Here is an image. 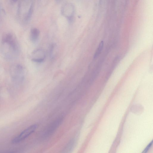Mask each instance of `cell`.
<instances>
[{
	"label": "cell",
	"mask_w": 153,
	"mask_h": 153,
	"mask_svg": "<svg viewBox=\"0 0 153 153\" xmlns=\"http://www.w3.org/2000/svg\"><path fill=\"white\" fill-rule=\"evenodd\" d=\"M38 127V126L36 124L30 126L22 132L18 136L14 138L12 140V143L13 144H17L23 141L33 134L36 130Z\"/></svg>",
	"instance_id": "obj_1"
},
{
	"label": "cell",
	"mask_w": 153,
	"mask_h": 153,
	"mask_svg": "<svg viewBox=\"0 0 153 153\" xmlns=\"http://www.w3.org/2000/svg\"><path fill=\"white\" fill-rule=\"evenodd\" d=\"M75 8L72 4L67 3L63 6L61 9V13L66 17L70 23L72 22L75 13Z\"/></svg>",
	"instance_id": "obj_2"
},
{
	"label": "cell",
	"mask_w": 153,
	"mask_h": 153,
	"mask_svg": "<svg viewBox=\"0 0 153 153\" xmlns=\"http://www.w3.org/2000/svg\"><path fill=\"white\" fill-rule=\"evenodd\" d=\"M33 55L35 56L32 59V60L34 62L40 63L44 61L45 58V51L42 49H38L33 52Z\"/></svg>",
	"instance_id": "obj_3"
},
{
	"label": "cell",
	"mask_w": 153,
	"mask_h": 153,
	"mask_svg": "<svg viewBox=\"0 0 153 153\" xmlns=\"http://www.w3.org/2000/svg\"><path fill=\"white\" fill-rule=\"evenodd\" d=\"M40 31L39 29L36 28H34L31 30L30 38L32 41L35 42L39 38Z\"/></svg>",
	"instance_id": "obj_4"
},
{
	"label": "cell",
	"mask_w": 153,
	"mask_h": 153,
	"mask_svg": "<svg viewBox=\"0 0 153 153\" xmlns=\"http://www.w3.org/2000/svg\"><path fill=\"white\" fill-rule=\"evenodd\" d=\"M103 46H104V42L103 41H102L100 42L98 47L95 53L94 56V59H96L99 56L102 50H103Z\"/></svg>",
	"instance_id": "obj_5"
},
{
	"label": "cell",
	"mask_w": 153,
	"mask_h": 153,
	"mask_svg": "<svg viewBox=\"0 0 153 153\" xmlns=\"http://www.w3.org/2000/svg\"><path fill=\"white\" fill-rule=\"evenodd\" d=\"M33 10V5L32 4L30 8L28 13L26 15L24 20L26 22H28L29 21L31 18Z\"/></svg>",
	"instance_id": "obj_6"
},
{
	"label": "cell",
	"mask_w": 153,
	"mask_h": 153,
	"mask_svg": "<svg viewBox=\"0 0 153 153\" xmlns=\"http://www.w3.org/2000/svg\"><path fill=\"white\" fill-rule=\"evenodd\" d=\"M12 34H6L3 37V42L4 43H8L11 44L13 41L12 40Z\"/></svg>",
	"instance_id": "obj_7"
},
{
	"label": "cell",
	"mask_w": 153,
	"mask_h": 153,
	"mask_svg": "<svg viewBox=\"0 0 153 153\" xmlns=\"http://www.w3.org/2000/svg\"><path fill=\"white\" fill-rule=\"evenodd\" d=\"M153 141H152L150 143V144H149V145H148L147 147L146 148L145 150H144V151H143V153H146L147 152L148 150H149V149H150V148L153 145Z\"/></svg>",
	"instance_id": "obj_8"
},
{
	"label": "cell",
	"mask_w": 153,
	"mask_h": 153,
	"mask_svg": "<svg viewBox=\"0 0 153 153\" xmlns=\"http://www.w3.org/2000/svg\"><path fill=\"white\" fill-rule=\"evenodd\" d=\"M57 2H59L61 1V0H56Z\"/></svg>",
	"instance_id": "obj_9"
},
{
	"label": "cell",
	"mask_w": 153,
	"mask_h": 153,
	"mask_svg": "<svg viewBox=\"0 0 153 153\" xmlns=\"http://www.w3.org/2000/svg\"><path fill=\"white\" fill-rule=\"evenodd\" d=\"M12 1L14 2H16V1L18 0H12Z\"/></svg>",
	"instance_id": "obj_10"
}]
</instances>
